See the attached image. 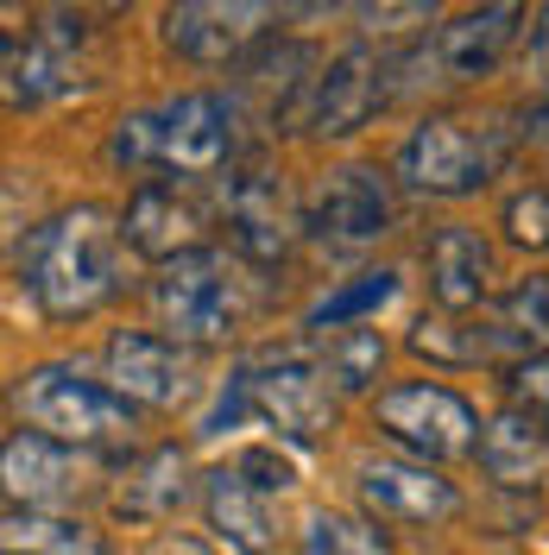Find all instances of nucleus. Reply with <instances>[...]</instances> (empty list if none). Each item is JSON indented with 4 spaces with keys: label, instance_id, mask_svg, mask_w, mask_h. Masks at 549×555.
Here are the masks:
<instances>
[{
    "label": "nucleus",
    "instance_id": "obj_1",
    "mask_svg": "<svg viewBox=\"0 0 549 555\" xmlns=\"http://www.w3.org/2000/svg\"><path fill=\"white\" fill-rule=\"evenodd\" d=\"M120 253H127L120 221L102 203H69L58 215H44L38 228H26V241L13 246V272L38 304V315L82 322L120 297V284H127Z\"/></svg>",
    "mask_w": 549,
    "mask_h": 555
},
{
    "label": "nucleus",
    "instance_id": "obj_2",
    "mask_svg": "<svg viewBox=\"0 0 549 555\" xmlns=\"http://www.w3.org/2000/svg\"><path fill=\"white\" fill-rule=\"evenodd\" d=\"M107 158L120 171H165V177H215L221 165L234 171L241 102H228L215 89H190V95H171L165 107L127 114L107 139Z\"/></svg>",
    "mask_w": 549,
    "mask_h": 555
},
{
    "label": "nucleus",
    "instance_id": "obj_3",
    "mask_svg": "<svg viewBox=\"0 0 549 555\" xmlns=\"http://www.w3.org/2000/svg\"><path fill=\"white\" fill-rule=\"evenodd\" d=\"M13 411H20V429H38L51 442H69V449H127L139 429V404L120 398L114 385L82 379L76 366H33L13 385Z\"/></svg>",
    "mask_w": 549,
    "mask_h": 555
},
{
    "label": "nucleus",
    "instance_id": "obj_4",
    "mask_svg": "<svg viewBox=\"0 0 549 555\" xmlns=\"http://www.w3.org/2000/svg\"><path fill=\"white\" fill-rule=\"evenodd\" d=\"M506 152H512V133L506 127H493V120H461V114H430V120H417L411 139L398 145V158H392V177L417 190V196H481L486 183L499 177L506 165Z\"/></svg>",
    "mask_w": 549,
    "mask_h": 555
},
{
    "label": "nucleus",
    "instance_id": "obj_5",
    "mask_svg": "<svg viewBox=\"0 0 549 555\" xmlns=\"http://www.w3.org/2000/svg\"><path fill=\"white\" fill-rule=\"evenodd\" d=\"M145 297L158 315V335H171L183 347H221L241 328V278H234V259L215 246L158 266Z\"/></svg>",
    "mask_w": 549,
    "mask_h": 555
},
{
    "label": "nucleus",
    "instance_id": "obj_6",
    "mask_svg": "<svg viewBox=\"0 0 549 555\" xmlns=\"http://www.w3.org/2000/svg\"><path fill=\"white\" fill-rule=\"evenodd\" d=\"M373 429L385 442H398L417 461H481V436L486 423L481 411L443 379H405V385H385L373 398Z\"/></svg>",
    "mask_w": 549,
    "mask_h": 555
},
{
    "label": "nucleus",
    "instance_id": "obj_7",
    "mask_svg": "<svg viewBox=\"0 0 549 555\" xmlns=\"http://www.w3.org/2000/svg\"><path fill=\"white\" fill-rule=\"evenodd\" d=\"M221 221H228L234 259L259 266V272L284 266V259L297 253V241L309 234V221H304V208H297V196H291V183H284V171H272V165H234V171H228Z\"/></svg>",
    "mask_w": 549,
    "mask_h": 555
},
{
    "label": "nucleus",
    "instance_id": "obj_8",
    "mask_svg": "<svg viewBox=\"0 0 549 555\" xmlns=\"http://www.w3.org/2000/svg\"><path fill=\"white\" fill-rule=\"evenodd\" d=\"M246 385H253V416L266 429H278L284 442H297V449H316L335 429V416H342V391L316 366V353L246 360Z\"/></svg>",
    "mask_w": 549,
    "mask_h": 555
},
{
    "label": "nucleus",
    "instance_id": "obj_9",
    "mask_svg": "<svg viewBox=\"0 0 549 555\" xmlns=\"http://www.w3.org/2000/svg\"><path fill=\"white\" fill-rule=\"evenodd\" d=\"M89 82V20L82 13H44L33 38L7 33V107H44Z\"/></svg>",
    "mask_w": 549,
    "mask_h": 555
},
{
    "label": "nucleus",
    "instance_id": "obj_10",
    "mask_svg": "<svg viewBox=\"0 0 549 555\" xmlns=\"http://www.w3.org/2000/svg\"><path fill=\"white\" fill-rule=\"evenodd\" d=\"M272 20H278V7H266V0H190V7H165L158 38H165L171 57L215 69V64L246 57L266 38Z\"/></svg>",
    "mask_w": 549,
    "mask_h": 555
},
{
    "label": "nucleus",
    "instance_id": "obj_11",
    "mask_svg": "<svg viewBox=\"0 0 549 555\" xmlns=\"http://www.w3.org/2000/svg\"><path fill=\"white\" fill-rule=\"evenodd\" d=\"M392 177L379 165H342L329 171V183L316 190L309 208V241H322L329 253H367L392 234Z\"/></svg>",
    "mask_w": 549,
    "mask_h": 555
},
{
    "label": "nucleus",
    "instance_id": "obj_12",
    "mask_svg": "<svg viewBox=\"0 0 549 555\" xmlns=\"http://www.w3.org/2000/svg\"><path fill=\"white\" fill-rule=\"evenodd\" d=\"M120 241H127V253L152 259V266L190 259V253L208 246V208L177 177H145L120 208Z\"/></svg>",
    "mask_w": 549,
    "mask_h": 555
},
{
    "label": "nucleus",
    "instance_id": "obj_13",
    "mask_svg": "<svg viewBox=\"0 0 549 555\" xmlns=\"http://www.w3.org/2000/svg\"><path fill=\"white\" fill-rule=\"evenodd\" d=\"M107 379L120 398H133L139 411H177L190 391H196V366H190V347L158 335V328H114L102 347Z\"/></svg>",
    "mask_w": 549,
    "mask_h": 555
},
{
    "label": "nucleus",
    "instance_id": "obj_14",
    "mask_svg": "<svg viewBox=\"0 0 549 555\" xmlns=\"http://www.w3.org/2000/svg\"><path fill=\"white\" fill-rule=\"evenodd\" d=\"M392 95V64L373 44H347L316 69V95H309L304 127L316 139H354Z\"/></svg>",
    "mask_w": 549,
    "mask_h": 555
},
{
    "label": "nucleus",
    "instance_id": "obj_15",
    "mask_svg": "<svg viewBox=\"0 0 549 555\" xmlns=\"http://www.w3.org/2000/svg\"><path fill=\"white\" fill-rule=\"evenodd\" d=\"M82 449L69 442H51L38 429H13L7 436V454H0V474H7V505L20 512H58L69 499H82L89 480H82Z\"/></svg>",
    "mask_w": 549,
    "mask_h": 555
},
{
    "label": "nucleus",
    "instance_id": "obj_16",
    "mask_svg": "<svg viewBox=\"0 0 549 555\" xmlns=\"http://www.w3.org/2000/svg\"><path fill=\"white\" fill-rule=\"evenodd\" d=\"M360 505L379 524H443L461 499L430 461H360Z\"/></svg>",
    "mask_w": 549,
    "mask_h": 555
},
{
    "label": "nucleus",
    "instance_id": "obj_17",
    "mask_svg": "<svg viewBox=\"0 0 549 555\" xmlns=\"http://www.w3.org/2000/svg\"><path fill=\"white\" fill-rule=\"evenodd\" d=\"M518 20H524V7H481V13L448 20L443 33L430 38L436 82H481V76H493L506 64V51H512Z\"/></svg>",
    "mask_w": 549,
    "mask_h": 555
},
{
    "label": "nucleus",
    "instance_id": "obj_18",
    "mask_svg": "<svg viewBox=\"0 0 549 555\" xmlns=\"http://www.w3.org/2000/svg\"><path fill=\"white\" fill-rule=\"evenodd\" d=\"M183 499H190V454L177 449V442L139 449L133 461L120 467V480L107 486V505H114V518H127V524H158V518H171Z\"/></svg>",
    "mask_w": 549,
    "mask_h": 555
},
{
    "label": "nucleus",
    "instance_id": "obj_19",
    "mask_svg": "<svg viewBox=\"0 0 549 555\" xmlns=\"http://www.w3.org/2000/svg\"><path fill=\"white\" fill-rule=\"evenodd\" d=\"M203 512L208 530L241 555H266L278 543V524H272V499L246 480L234 461H221L215 474H203Z\"/></svg>",
    "mask_w": 549,
    "mask_h": 555
},
{
    "label": "nucleus",
    "instance_id": "obj_20",
    "mask_svg": "<svg viewBox=\"0 0 549 555\" xmlns=\"http://www.w3.org/2000/svg\"><path fill=\"white\" fill-rule=\"evenodd\" d=\"M493 291V246L474 228H436L430 241V297L448 315H474Z\"/></svg>",
    "mask_w": 549,
    "mask_h": 555
},
{
    "label": "nucleus",
    "instance_id": "obj_21",
    "mask_svg": "<svg viewBox=\"0 0 549 555\" xmlns=\"http://www.w3.org/2000/svg\"><path fill=\"white\" fill-rule=\"evenodd\" d=\"M241 95H259V120L284 133V127H304L309 95H316V76H309V51L304 44H266L253 64H241Z\"/></svg>",
    "mask_w": 549,
    "mask_h": 555
},
{
    "label": "nucleus",
    "instance_id": "obj_22",
    "mask_svg": "<svg viewBox=\"0 0 549 555\" xmlns=\"http://www.w3.org/2000/svg\"><path fill=\"white\" fill-rule=\"evenodd\" d=\"M481 467H486L493 486L531 492V486L549 480V436L531 429L518 411H499L493 423H486V436H481Z\"/></svg>",
    "mask_w": 549,
    "mask_h": 555
},
{
    "label": "nucleus",
    "instance_id": "obj_23",
    "mask_svg": "<svg viewBox=\"0 0 549 555\" xmlns=\"http://www.w3.org/2000/svg\"><path fill=\"white\" fill-rule=\"evenodd\" d=\"M486 315H493V335H499L506 366L549 360V272H524Z\"/></svg>",
    "mask_w": 549,
    "mask_h": 555
},
{
    "label": "nucleus",
    "instance_id": "obj_24",
    "mask_svg": "<svg viewBox=\"0 0 549 555\" xmlns=\"http://www.w3.org/2000/svg\"><path fill=\"white\" fill-rule=\"evenodd\" d=\"M411 353L436 360V366H493V360H506L499 335H493V315H448V310L417 322Z\"/></svg>",
    "mask_w": 549,
    "mask_h": 555
},
{
    "label": "nucleus",
    "instance_id": "obj_25",
    "mask_svg": "<svg viewBox=\"0 0 549 555\" xmlns=\"http://www.w3.org/2000/svg\"><path fill=\"white\" fill-rule=\"evenodd\" d=\"M0 555H102V530L64 512H20L7 505V530H0Z\"/></svg>",
    "mask_w": 549,
    "mask_h": 555
},
{
    "label": "nucleus",
    "instance_id": "obj_26",
    "mask_svg": "<svg viewBox=\"0 0 549 555\" xmlns=\"http://www.w3.org/2000/svg\"><path fill=\"white\" fill-rule=\"evenodd\" d=\"M398 297V272H354L347 284H335L329 297H316L304 315L309 335H335V328H367L385 304Z\"/></svg>",
    "mask_w": 549,
    "mask_h": 555
},
{
    "label": "nucleus",
    "instance_id": "obj_27",
    "mask_svg": "<svg viewBox=\"0 0 549 555\" xmlns=\"http://www.w3.org/2000/svg\"><path fill=\"white\" fill-rule=\"evenodd\" d=\"M316 366L329 373L335 391H367L385 366V341L379 328H335V335H316Z\"/></svg>",
    "mask_w": 549,
    "mask_h": 555
},
{
    "label": "nucleus",
    "instance_id": "obj_28",
    "mask_svg": "<svg viewBox=\"0 0 549 555\" xmlns=\"http://www.w3.org/2000/svg\"><path fill=\"white\" fill-rule=\"evenodd\" d=\"M304 555H392V550H385V537L367 518L322 505V512L304 518Z\"/></svg>",
    "mask_w": 549,
    "mask_h": 555
},
{
    "label": "nucleus",
    "instance_id": "obj_29",
    "mask_svg": "<svg viewBox=\"0 0 549 555\" xmlns=\"http://www.w3.org/2000/svg\"><path fill=\"white\" fill-rule=\"evenodd\" d=\"M506 411H518L531 429L549 436V360H518V366H506Z\"/></svg>",
    "mask_w": 549,
    "mask_h": 555
},
{
    "label": "nucleus",
    "instance_id": "obj_30",
    "mask_svg": "<svg viewBox=\"0 0 549 555\" xmlns=\"http://www.w3.org/2000/svg\"><path fill=\"white\" fill-rule=\"evenodd\" d=\"M506 241L524 253H549V190H518L506 203Z\"/></svg>",
    "mask_w": 549,
    "mask_h": 555
},
{
    "label": "nucleus",
    "instance_id": "obj_31",
    "mask_svg": "<svg viewBox=\"0 0 549 555\" xmlns=\"http://www.w3.org/2000/svg\"><path fill=\"white\" fill-rule=\"evenodd\" d=\"M234 467H241L246 480L266 492V499H284V492L297 486V467H291V454H278V449H241V454H234Z\"/></svg>",
    "mask_w": 549,
    "mask_h": 555
},
{
    "label": "nucleus",
    "instance_id": "obj_32",
    "mask_svg": "<svg viewBox=\"0 0 549 555\" xmlns=\"http://www.w3.org/2000/svg\"><path fill=\"white\" fill-rule=\"evenodd\" d=\"M524 76H537V89L549 95V7L531 20V38H524Z\"/></svg>",
    "mask_w": 549,
    "mask_h": 555
},
{
    "label": "nucleus",
    "instance_id": "obj_33",
    "mask_svg": "<svg viewBox=\"0 0 549 555\" xmlns=\"http://www.w3.org/2000/svg\"><path fill=\"white\" fill-rule=\"evenodd\" d=\"M145 555H221L215 543H203V537H190V530H171V537H158Z\"/></svg>",
    "mask_w": 549,
    "mask_h": 555
},
{
    "label": "nucleus",
    "instance_id": "obj_34",
    "mask_svg": "<svg viewBox=\"0 0 549 555\" xmlns=\"http://www.w3.org/2000/svg\"><path fill=\"white\" fill-rule=\"evenodd\" d=\"M531 139H544V145H549V95L531 107Z\"/></svg>",
    "mask_w": 549,
    "mask_h": 555
}]
</instances>
